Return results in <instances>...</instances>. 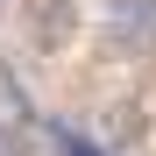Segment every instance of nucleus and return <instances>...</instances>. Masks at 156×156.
<instances>
[{
	"mask_svg": "<svg viewBox=\"0 0 156 156\" xmlns=\"http://www.w3.org/2000/svg\"><path fill=\"white\" fill-rule=\"evenodd\" d=\"M107 43L128 57H156V0H107Z\"/></svg>",
	"mask_w": 156,
	"mask_h": 156,
	"instance_id": "nucleus-1",
	"label": "nucleus"
},
{
	"mask_svg": "<svg viewBox=\"0 0 156 156\" xmlns=\"http://www.w3.org/2000/svg\"><path fill=\"white\" fill-rule=\"evenodd\" d=\"M0 156H21V135H14L7 121H0Z\"/></svg>",
	"mask_w": 156,
	"mask_h": 156,
	"instance_id": "nucleus-2",
	"label": "nucleus"
},
{
	"mask_svg": "<svg viewBox=\"0 0 156 156\" xmlns=\"http://www.w3.org/2000/svg\"><path fill=\"white\" fill-rule=\"evenodd\" d=\"M64 156H99L92 142H78V135H64Z\"/></svg>",
	"mask_w": 156,
	"mask_h": 156,
	"instance_id": "nucleus-3",
	"label": "nucleus"
}]
</instances>
